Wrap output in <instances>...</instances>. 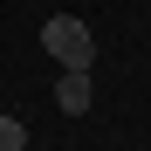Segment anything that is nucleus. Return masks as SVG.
<instances>
[{
    "mask_svg": "<svg viewBox=\"0 0 151 151\" xmlns=\"http://www.w3.org/2000/svg\"><path fill=\"white\" fill-rule=\"evenodd\" d=\"M41 48H48L62 69H89V62H96V35H89L76 14H55V21H48V28H41Z\"/></svg>",
    "mask_w": 151,
    "mask_h": 151,
    "instance_id": "obj_1",
    "label": "nucleus"
},
{
    "mask_svg": "<svg viewBox=\"0 0 151 151\" xmlns=\"http://www.w3.org/2000/svg\"><path fill=\"white\" fill-rule=\"evenodd\" d=\"M55 103L69 117H83L89 110V69H62V83H55Z\"/></svg>",
    "mask_w": 151,
    "mask_h": 151,
    "instance_id": "obj_2",
    "label": "nucleus"
},
{
    "mask_svg": "<svg viewBox=\"0 0 151 151\" xmlns=\"http://www.w3.org/2000/svg\"><path fill=\"white\" fill-rule=\"evenodd\" d=\"M0 151H28V124L21 117H0Z\"/></svg>",
    "mask_w": 151,
    "mask_h": 151,
    "instance_id": "obj_3",
    "label": "nucleus"
}]
</instances>
